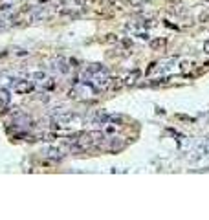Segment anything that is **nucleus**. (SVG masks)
<instances>
[{"label": "nucleus", "instance_id": "f8f14e48", "mask_svg": "<svg viewBox=\"0 0 209 220\" xmlns=\"http://www.w3.org/2000/svg\"><path fill=\"white\" fill-rule=\"evenodd\" d=\"M104 42H110V44H116V42H118V37H116L114 33H110V35H106V39H104Z\"/></svg>", "mask_w": 209, "mask_h": 220}, {"label": "nucleus", "instance_id": "9d476101", "mask_svg": "<svg viewBox=\"0 0 209 220\" xmlns=\"http://www.w3.org/2000/svg\"><path fill=\"white\" fill-rule=\"evenodd\" d=\"M7 103H9V94H2L0 96V110H4L7 106Z\"/></svg>", "mask_w": 209, "mask_h": 220}, {"label": "nucleus", "instance_id": "f257e3e1", "mask_svg": "<svg viewBox=\"0 0 209 220\" xmlns=\"http://www.w3.org/2000/svg\"><path fill=\"white\" fill-rule=\"evenodd\" d=\"M99 92V88L92 83V81H83L81 84H77L72 92H70V96L72 97H92V96H96Z\"/></svg>", "mask_w": 209, "mask_h": 220}, {"label": "nucleus", "instance_id": "f03ea898", "mask_svg": "<svg viewBox=\"0 0 209 220\" xmlns=\"http://www.w3.org/2000/svg\"><path fill=\"white\" fill-rule=\"evenodd\" d=\"M53 121H57L59 125H63V127H70V125H77V123H83V118L79 116V114H75V112H59V114H55L53 116Z\"/></svg>", "mask_w": 209, "mask_h": 220}, {"label": "nucleus", "instance_id": "dca6fc26", "mask_svg": "<svg viewBox=\"0 0 209 220\" xmlns=\"http://www.w3.org/2000/svg\"><path fill=\"white\" fill-rule=\"evenodd\" d=\"M200 20H202V22H209V13L202 15V17H200Z\"/></svg>", "mask_w": 209, "mask_h": 220}, {"label": "nucleus", "instance_id": "20e7f679", "mask_svg": "<svg viewBox=\"0 0 209 220\" xmlns=\"http://www.w3.org/2000/svg\"><path fill=\"white\" fill-rule=\"evenodd\" d=\"M44 154L53 161H61L64 158L63 149H59V147H48V149H44Z\"/></svg>", "mask_w": 209, "mask_h": 220}, {"label": "nucleus", "instance_id": "7ed1b4c3", "mask_svg": "<svg viewBox=\"0 0 209 220\" xmlns=\"http://www.w3.org/2000/svg\"><path fill=\"white\" fill-rule=\"evenodd\" d=\"M35 90V83L33 81H17L15 83V92L17 94H29V92H33Z\"/></svg>", "mask_w": 209, "mask_h": 220}, {"label": "nucleus", "instance_id": "9b49d317", "mask_svg": "<svg viewBox=\"0 0 209 220\" xmlns=\"http://www.w3.org/2000/svg\"><path fill=\"white\" fill-rule=\"evenodd\" d=\"M44 83H46V90H53V88H55V79H50V77H48Z\"/></svg>", "mask_w": 209, "mask_h": 220}, {"label": "nucleus", "instance_id": "6e6552de", "mask_svg": "<svg viewBox=\"0 0 209 220\" xmlns=\"http://www.w3.org/2000/svg\"><path fill=\"white\" fill-rule=\"evenodd\" d=\"M123 86V79H108L104 90H119Z\"/></svg>", "mask_w": 209, "mask_h": 220}, {"label": "nucleus", "instance_id": "2eb2a0df", "mask_svg": "<svg viewBox=\"0 0 209 220\" xmlns=\"http://www.w3.org/2000/svg\"><path fill=\"white\" fill-rule=\"evenodd\" d=\"M128 2H130L132 6H141V4H143L145 0H128Z\"/></svg>", "mask_w": 209, "mask_h": 220}, {"label": "nucleus", "instance_id": "1a4fd4ad", "mask_svg": "<svg viewBox=\"0 0 209 220\" xmlns=\"http://www.w3.org/2000/svg\"><path fill=\"white\" fill-rule=\"evenodd\" d=\"M59 70H61V74H70V64H68L66 59L59 61Z\"/></svg>", "mask_w": 209, "mask_h": 220}, {"label": "nucleus", "instance_id": "ddd939ff", "mask_svg": "<svg viewBox=\"0 0 209 220\" xmlns=\"http://www.w3.org/2000/svg\"><path fill=\"white\" fill-rule=\"evenodd\" d=\"M7 28H9L7 19H0V31H4V29H7Z\"/></svg>", "mask_w": 209, "mask_h": 220}, {"label": "nucleus", "instance_id": "423d86ee", "mask_svg": "<svg viewBox=\"0 0 209 220\" xmlns=\"http://www.w3.org/2000/svg\"><path fill=\"white\" fill-rule=\"evenodd\" d=\"M167 44H169L167 37H154V39L150 40V48H152L154 52H165Z\"/></svg>", "mask_w": 209, "mask_h": 220}, {"label": "nucleus", "instance_id": "4468645a", "mask_svg": "<svg viewBox=\"0 0 209 220\" xmlns=\"http://www.w3.org/2000/svg\"><path fill=\"white\" fill-rule=\"evenodd\" d=\"M13 9V4H0V11H11Z\"/></svg>", "mask_w": 209, "mask_h": 220}, {"label": "nucleus", "instance_id": "0eeeda50", "mask_svg": "<svg viewBox=\"0 0 209 220\" xmlns=\"http://www.w3.org/2000/svg\"><path fill=\"white\" fill-rule=\"evenodd\" d=\"M46 79H48V74H46L44 70H37V72L31 74V81H33V83H44Z\"/></svg>", "mask_w": 209, "mask_h": 220}, {"label": "nucleus", "instance_id": "a211bd4d", "mask_svg": "<svg viewBox=\"0 0 209 220\" xmlns=\"http://www.w3.org/2000/svg\"><path fill=\"white\" fill-rule=\"evenodd\" d=\"M207 2H209V0H207Z\"/></svg>", "mask_w": 209, "mask_h": 220}, {"label": "nucleus", "instance_id": "39448f33", "mask_svg": "<svg viewBox=\"0 0 209 220\" xmlns=\"http://www.w3.org/2000/svg\"><path fill=\"white\" fill-rule=\"evenodd\" d=\"M140 77H141V72L138 68H134V70L127 72L125 79H123V84L125 86H132V84H136V81H140Z\"/></svg>", "mask_w": 209, "mask_h": 220}, {"label": "nucleus", "instance_id": "f3484780", "mask_svg": "<svg viewBox=\"0 0 209 220\" xmlns=\"http://www.w3.org/2000/svg\"><path fill=\"white\" fill-rule=\"evenodd\" d=\"M204 50H206V53H209V40L204 44Z\"/></svg>", "mask_w": 209, "mask_h": 220}]
</instances>
